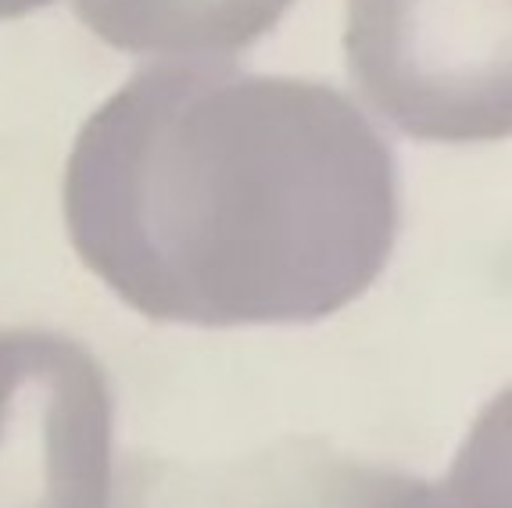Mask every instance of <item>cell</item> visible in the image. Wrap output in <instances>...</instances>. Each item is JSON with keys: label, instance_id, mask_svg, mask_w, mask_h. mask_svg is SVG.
I'll list each match as a JSON object with an SVG mask.
<instances>
[{"label": "cell", "instance_id": "cell-1", "mask_svg": "<svg viewBox=\"0 0 512 508\" xmlns=\"http://www.w3.org/2000/svg\"><path fill=\"white\" fill-rule=\"evenodd\" d=\"M65 222L86 269L147 319L319 322L391 258L398 158L330 83L162 61L83 122Z\"/></svg>", "mask_w": 512, "mask_h": 508}, {"label": "cell", "instance_id": "cell-2", "mask_svg": "<svg viewBox=\"0 0 512 508\" xmlns=\"http://www.w3.org/2000/svg\"><path fill=\"white\" fill-rule=\"evenodd\" d=\"M512 0H348V72L412 140L477 144L512 129Z\"/></svg>", "mask_w": 512, "mask_h": 508}, {"label": "cell", "instance_id": "cell-3", "mask_svg": "<svg viewBox=\"0 0 512 508\" xmlns=\"http://www.w3.org/2000/svg\"><path fill=\"white\" fill-rule=\"evenodd\" d=\"M115 394L54 330H0V508H111Z\"/></svg>", "mask_w": 512, "mask_h": 508}, {"label": "cell", "instance_id": "cell-4", "mask_svg": "<svg viewBox=\"0 0 512 508\" xmlns=\"http://www.w3.org/2000/svg\"><path fill=\"white\" fill-rule=\"evenodd\" d=\"M294 0H72L79 22L115 51L226 61L248 51Z\"/></svg>", "mask_w": 512, "mask_h": 508}, {"label": "cell", "instance_id": "cell-5", "mask_svg": "<svg viewBox=\"0 0 512 508\" xmlns=\"http://www.w3.org/2000/svg\"><path fill=\"white\" fill-rule=\"evenodd\" d=\"M262 508H480L470 483L419 480L359 458L312 455L280 476Z\"/></svg>", "mask_w": 512, "mask_h": 508}, {"label": "cell", "instance_id": "cell-6", "mask_svg": "<svg viewBox=\"0 0 512 508\" xmlns=\"http://www.w3.org/2000/svg\"><path fill=\"white\" fill-rule=\"evenodd\" d=\"M54 0H0V22H11V18L33 15L40 8H51Z\"/></svg>", "mask_w": 512, "mask_h": 508}]
</instances>
